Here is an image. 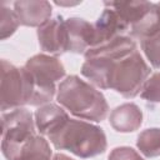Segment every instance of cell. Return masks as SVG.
<instances>
[{"label":"cell","mask_w":160,"mask_h":160,"mask_svg":"<svg viewBox=\"0 0 160 160\" xmlns=\"http://www.w3.org/2000/svg\"><path fill=\"white\" fill-rule=\"evenodd\" d=\"M81 74L100 89H112L124 98H135L150 75V68L130 36H118L85 52Z\"/></svg>","instance_id":"cell-1"},{"label":"cell","mask_w":160,"mask_h":160,"mask_svg":"<svg viewBox=\"0 0 160 160\" xmlns=\"http://www.w3.org/2000/svg\"><path fill=\"white\" fill-rule=\"evenodd\" d=\"M56 100L74 116L95 122L102 121L109 111L102 92L76 75H70L59 84Z\"/></svg>","instance_id":"cell-2"},{"label":"cell","mask_w":160,"mask_h":160,"mask_svg":"<svg viewBox=\"0 0 160 160\" xmlns=\"http://www.w3.org/2000/svg\"><path fill=\"white\" fill-rule=\"evenodd\" d=\"M58 150H69L74 155L88 159L102 154L108 141L104 130L82 120L69 119L48 136Z\"/></svg>","instance_id":"cell-3"},{"label":"cell","mask_w":160,"mask_h":160,"mask_svg":"<svg viewBox=\"0 0 160 160\" xmlns=\"http://www.w3.org/2000/svg\"><path fill=\"white\" fill-rule=\"evenodd\" d=\"M24 68L32 85V95L29 105L42 106L51 101L56 91L55 82L65 76L62 62L54 56L38 54L28 59Z\"/></svg>","instance_id":"cell-4"},{"label":"cell","mask_w":160,"mask_h":160,"mask_svg":"<svg viewBox=\"0 0 160 160\" xmlns=\"http://www.w3.org/2000/svg\"><path fill=\"white\" fill-rule=\"evenodd\" d=\"M35 119L25 108L12 109L1 115V151L8 160H16L25 144L35 134Z\"/></svg>","instance_id":"cell-5"},{"label":"cell","mask_w":160,"mask_h":160,"mask_svg":"<svg viewBox=\"0 0 160 160\" xmlns=\"http://www.w3.org/2000/svg\"><path fill=\"white\" fill-rule=\"evenodd\" d=\"M32 95V85L26 69L16 68L6 60H1V110H12L29 105Z\"/></svg>","instance_id":"cell-6"},{"label":"cell","mask_w":160,"mask_h":160,"mask_svg":"<svg viewBox=\"0 0 160 160\" xmlns=\"http://www.w3.org/2000/svg\"><path fill=\"white\" fill-rule=\"evenodd\" d=\"M39 45L42 51L61 55L68 51V32L65 20L61 16L50 19L38 28Z\"/></svg>","instance_id":"cell-7"},{"label":"cell","mask_w":160,"mask_h":160,"mask_svg":"<svg viewBox=\"0 0 160 160\" xmlns=\"http://www.w3.org/2000/svg\"><path fill=\"white\" fill-rule=\"evenodd\" d=\"M129 30L128 24L121 19V16L111 8L106 6L102 14L99 16L94 24V46H100L108 41L114 40L118 36L124 35Z\"/></svg>","instance_id":"cell-8"},{"label":"cell","mask_w":160,"mask_h":160,"mask_svg":"<svg viewBox=\"0 0 160 160\" xmlns=\"http://www.w3.org/2000/svg\"><path fill=\"white\" fill-rule=\"evenodd\" d=\"M68 32V51L84 54L94 46V24L80 19L69 18L65 20Z\"/></svg>","instance_id":"cell-9"},{"label":"cell","mask_w":160,"mask_h":160,"mask_svg":"<svg viewBox=\"0 0 160 160\" xmlns=\"http://www.w3.org/2000/svg\"><path fill=\"white\" fill-rule=\"evenodd\" d=\"M12 6L20 25L30 26V28H35V26L40 28L46 21H49L52 10L51 4L45 0H40V1L21 0V1H15Z\"/></svg>","instance_id":"cell-10"},{"label":"cell","mask_w":160,"mask_h":160,"mask_svg":"<svg viewBox=\"0 0 160 160\" xmlns=\"http://www.w3.org/2000/svg\"><path fill=\"white\" fill-rule=\"evenodd\" d=\"M109 121L119 132H132L142 124V111L136 104L125 102L110 112Z\"/></svg>","instance_id":"cell-11"},{"label":"cell","mask_w":160,"mask_h":160,"mask_svg":"<svg viewBox=\"0 0 160 160\" xmlns=\"http://www.w3.org/2000/svg\"><path fill=\"white\" fill-rule=\"evenodd\" d=\"M69 119L68 112L61 106L55 104H45L35 111L36 129L45 136L51 135Z\"/></svg>","instance_id":"cell-12"},{"label":"cell","mask_w":160,"mask_h":160,"mask_svg":"<svg viewBox=\"0 0 160 160\" xmlns=\"http://www.w3.org/2000/svg\"><path fill=\"white\" fill-rule=\"evenodd\" d=\"M149 1H105L104 5L114 9L128 24L129 29L134 25L151 6Z\"/></svg>","instance_id":"cell-13"},{"label":"cell","mask_w":160,"mask_h":160,"mask_svg":"<svg viewBox=\"0 0 160 160\" xmlns=\"http://www.w3.org/2000/svg\"><path fill=\"white\" fill-rule=\"evenodd\" d=\"M160 28V6L159 4H151L150 9L130 28L132 38L139 40L145 39Z\"/></svg>","instance_id":"cell-14"},{"label":"cell","mask_w":160,"mask_h":160,"mask_svg":"<svg viewBox=\"0 0 160 160\" xmlns=\"http://www.w3.org/2000/svg\"><path fill=\"white\" fill-rule=\"evenodd\" d=\"M52 152L44 136H34L22 148L16 160H52Z\"/></svg>","instance_id":"cell-15"},{"label":"cell","mask_w":160,"mask_h":160,"mask_svg":"<svg viewBox=\"0 0 160 160\" xmlns=\"http://www.w3.org/2000/svg\"><path fill=\"white\" fill-rule=\"evenodd\" d=\"M136 146L146 158L160 156V129L151 128L141 131L138 136Z\"/></svg>","instance_id":"cell-16"},{"label":"cell","mask_w":160,"mask_h":160,"mask_svg":"<svg viewBox=\"0 0 160 160\" xmlns=\"http://www.w3.org/2000/svg\"><path fill=\"white\" fill-rule=\"evenodd\" d=\"M141 41V49L150 64L160 69V28Z\"/></svg>","instance_id":"cell-17"},{"label":"cell","mask_w":160,"mask_h":160,"mask_svg":"<svg viewBox=\"0 0 160 160\" xmlns=\"http://www.w3.org/2000/svg\"><path fill=\"white\" fill-rule=\"evenodd\" d=\"M20 25L19 19L14 10L8 8L4 2L0 4V39L5 40L6 38L11 36L18 26Z\"/></svg>","instance_id":"cell-18"},{"label":"cell","mask_w":160,"mask_h":160,"mask_svg":"<svg viewBox=\"0 0 160 160\" xmlns=\"http://www.w3.org/2000/svg\"><path fill=\"white\" fill-rule=\"evenodd\" d=\"M140 95L144 100L149 102H160V72H155L150 78H148Z\"/></svg>","instance_id":"cell-19"},{"label":"cell","mask_w":160,"mask_h":160,"mask_svg":"<svg viewBox=\"0 0 160 160\" xmlns=\"http://www.w3.org/2000/svg\"><path fill=\"white\" fill-rule=\"evenodd\" d=\"M108 160H144L140 154L130 146H119L110 151Z\"/></svg>","instance_id":"cell-20"},{"label":"cell","mask_w":160,"mask_h":160,"mask_svg":"<svg viewBox=\"0 0 160 160\" xmlns=\"http://www.w3.org/2000/svg\"><path fill=\"white\" fill-rule=\"evenodd\" d=\"M52 160H74V159H71L70 156H68V155H65V154L58 152V154H55V155H54Z\"/></svg>","instance_id":"cell-21"},{"label":"cell","mask_w":160,"mask_h":160,"mask_svg":"<svg viewBox=\"0 0 160 160\" xmlns=\"http://www.w3.org/2000/svg\"><path fill=\"white\" fill-rule=\"evenodd\" d=\"M159 6H160V4H159Z\"/></svg>","instance_id":"cell-22"}]
</instances>
